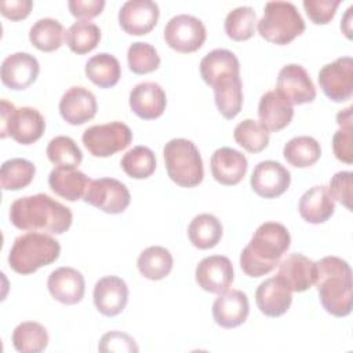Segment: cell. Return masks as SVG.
Listing matches in <instances>:
<instances>
[{"label":"cell","mask_w":353,"mask_h":353,"mask_svg":"<svg viewBox=\"0 0 353 353\" xmlns=\"http://www.w3.org/2000/svg\"><path fill=\"white\" fill-rule=\"evenodd\" d=\"M165 170L172 182L182 188H194L204 178V167L196 145L185 138L168 141L163 149Z\"/></svg>","instance_id":"5b68a950"},{"label":"cell","mask_w":353,"mask_h":353,"mask_svg":"<svg viewBox=\"0 0 353 353\" xmlns=\"http://www.w3.org/2000/svg\"><path fill=\"white\" fill-rule=\"evenodd\" d=\"M292 291L277 276L262 281L255 292V302L261 313L268 317L283 316L292 303Z\"/></svg>","instance_id":"603a6c76"},{"label":"cell","mask_w":353,"mask_h":353,"mask_svg":"<svg viewBox=\"0 0 353 353\" xmlns=\"http://www.w3.org/2000/svg\"><path fill=\"white\" fill-rule=\"evenodd\" d=\"M65 28L54 18H41L29 30L30 43L40 51L51 52L58 50L65 40Z\"/></svg>","instance_id":"836d02e7"},{"label":"cell","mask_w":353,"mask_h":353,"mask_svg":"<svg viewBox=\"0 0 353 353\" xmlns=\"http://www.w3.org/2000/svg\"><path fill=\"white\" fill-rule=\"evenodd\" d=\"M127 62L131 72L137 74H146L154 72L160 66V57L152 44L135 41L128 47Z\"/></svg>","instance_id":"b9f144b4"},{"label":"cell","mask_w":353,"mask_h":353,"mask_svg":"<svg viewBox=\"0 0 353 353\" xmlns=\"http://www.w3.org/2000/svg\"><path fill=\"white\" fill-rule=\"evenodd\" d=\"M212 90L219 113L228 120L234 119L243 106V84L240 76L221 79L212 85Z\"/></svg>","instance_id":"f1b7e54d"},{"label":"cell","mask_w":353,"mask_h":353,"mask_svg":"<svg viewBox=\"0 0 353 353\" xmlns=\"http://www.w3.org/2000/svg\"><path fill=\"white\" fill-rule=\"evenodd\" d=\"M223 233L221 221L212 214L196 215L188 228V236L190 243L199 250H208L215 247Z\"/></svg>","instance_id":"4dcf8cb0"},{"label":"cell","mask_w":353,"mask_h":353,"mask_svg":"<svg viewBox=\"0 0 353 353\" xmlns=\"http://www.w3.org/2000/svg\"><path fill=\"white\" fill-rule=\"evenodd\" d=\"M131 110L143 120L160 117L167 106V95L160 84L154 81H143L137 84L130 92Z\"/></svg>","instance_id":"44dd1931"},{"label":"cell","mask_w":353,"mask_h":353,"mask_svg":"<svg viewBox=\"0 0 353 353\" xmlns=\"http://www.w3.org/2000/svg\"><path fill=\"white\" fill-rule=\"evenodd\" d=\"M352 176L350 171H339L334 174L328 186L331 197L347 210H352Z\"/></svg>","instance_id":"f6af8a7d"},{"label":"cell","mask_w":353,"mask_h":353,"mask_svg":"<svg viewBox=\"0 0 353 353\" xmlns=\"http://www.w3.org/2000/svg\"><path fill=\"white\" fill-rule=\"evenodd\" d=\"M194 276L196 283L204 291L221 294L233 283V265L228 256L210 255L199 262Z\"/></svg>","instance_id":"9a60e30c"},{"label":"cell","mask_w":353,"mask_h":353,"mask_svg":"<svg viewBox=\"0 0 353 353\" xmlns=\"http://www.w3.org/2000/svg\"><path fill=\"white\" fill-rule=\"evenodd\" d=\"M341 0H303V8L309 19L316 25L328 23L335 12Z\"/></svg>","instance_id":"ee69618b"},{"label":"cell","mask_w":353,"mask_h":353,"mask_svg":"<svg viewBox=\"0 0 353 353\" xmlns=\"http://www.w3.org/2000/svg\"><path fill=\"white\" fill-rule=\"evenodd\" d=\"M283 156L291 165L296 168H306L320 159L321 148L313 137H294L284 145Z\"/></svg>","instance_id":"d6a6232c"},{"label":"cell","mask_w":353,"mask_h":353,"mask_svg":"<svg viewBox=\"0 0 353 353\" xmlns=\"http://www.w3.org/2000/svg\"><path fill=\"white\" fill-rule=\"evenodd\" d=\"M101 40V29L91 21L74 22L65 34V41L70 51L81 55L92 51Z\"/></svg>","instance_id":"8d00e7d4"},{"label":"cell","mask_w":353,"mask_h":353,"mask_svg":"<svg viewBox=\"0 0 353 353\" xmlns=\"http://www.w3.org/2000/svg\"><path fill=\"white\" fill-rule=\"evenodd\" d=\"M12 345L19 353H40L48 345V332L36 321H23L12 331Z\"/></svg>","instance_id":"e575fe53"},{"label":"cell","mask_w":353,"mask_h":353,"mask_svg":"<svg viewBox=\"0 0 353 353\" xmlns=\"http://www.w3.org/2000/svg\"><path fill=\"white\" fill-rule=\"evenodd\" d=\"M200 74L208 85H212L226 76H240V62L232 51L215 48L201 59Z\"/></svg>","instance_id":"83f0119b"},{"label":"cell","mask_w":353,"mask_h":353,"mask_svg":"<svg viewBox=\"0 0 353 353\" xmlns=\"http://www.w3.org/2000/svg\"><path fill=\"white\" fill-rule=\"evenodd\" d=\"M39 61L29 52H14L1 62L0 76L4 85L11 90H25L33 84L39 76Z\"/></svg>","instance_id":"2e32d148"},{"label":"cell","mask_w":353,"mask_h":353,"mask_svg":"<svg viewBox=\"0 0 353 353\" xmlns=\"http://www.w3.org/2000/svg\"><path fill=\"white\" fill-rule=\"evenodd\" d=\"M51 296L63 305L79 303L85 292V281L83 274L69 266L52 270L47 280Z\"/></svg>","instance_id":"d6986e66"},{"label":"cell","mask_w":353,"mask_h":353,"mask_svg":"<svg viewBox=\"0 0 353 353\" xmlns=\"http://www.w3.org/2000/svg\"><path fill=\"white\" fill-rule=\"evenodd\" d=\"M32 7V0H3L0 3L1 14L11 21H19L26 18L30 14Z\"/></svg>","instance_id":"c3c4849f"},{"label":"cell","mask_w":353,"mask_h":353,"mask_svg":"<svg viewBox=\"0 0 353 353\" xmlns=\"http://www.w3.org/2000/svg\"><path fill=\"white\" fill-rule=\"evenodd\" d=\"M174 259L171 252L161 245L145 248L137 261L139 273L148 280H161L172 270Z\"/></svg>","instance_id":"1f68e13d"},{"label":"cell","mask_w":353,"mask_h":353,"mask_svg":"<svg viewBox=\"0 0 353 353\" xmlns=\"http://www.w3.org/2000/svg\"><path fill=\"white\" fill-rule=\"evenodd\" d=\"M234 141L247 152L258 153L269 145V131L256 120L245 119L233 131Z\"/></svg>","instance_id":"f35d334b"},{"label":"cell","mask_w":353,"mask_h":353,"mask_svg":"<svg viewBox=\"0 0 353 353\" xmlns=\"http://www.w3.org/2000/svg\"><path fill=\"white\" fill-rule=\"evenodd\" d=\"M123 171L134 179L149 178L156 170V156L148 146L130 149L120 161Z\"/></svg>","instance_id":"74e56055"},{"label":"cell","mask_w":353,"mask_h":353,"mask_svg":"<svg viewBox=\"0 0 353 353\" xmlns=\"http://www.w3.org/2000/svg\"><path fill=\"white\" fill-rule=\"evenodd\" d=\"M250 313L247 295L240 290H226L219 294L212 305V317L222 328L241 325Z\"/></svg>","instance_id":"ffe728a7"},{"label":"cell","mask_w":353,"mask_h":353,"mask_svg":"<svg viewBox=\"0 0 353 353\" xmlns=\"http://www.w3.org/2000/svg\"><path fill=\"white\" fill-rule=\"evenodd\" d=\"M84 72L95 85L101 88H110L119 83L121 66L114 55L99 52L85 62Z\"/></svg>","instance_id":"f546056e"},{"label":"cell","mask_w":353,"mask_h":353,"mask_svg":"<svg viewBox=\"0 0 353 353\" xmlns=\"http://www.w3.org/2000/svg\"><path fill=\"white\" fill-rule=\"evenodd\" d=\"M68 7L73 17L79 18L80 21H88L102 12L105 0H70Z\"/></svg>","instance_id":"7dc6e473"},{"label":"cell","mask_w":353,"mask_h":353,"mask_svg":"<svg viewBox=\"0 0 353 353\" xmlns=\"http://www.w3.org/2000/svg\"><path fill=\"white\" fill-rule=\"evenodd\" d=\"M59 241L50 234L29 232L18 236L8 254V265L18 274H30L59 258Z\"/></svg>","instance_id":"277c9868"},{"label":"cell","mask_w":353,"mask_h":353,"mask_svg":"<svg viewBox=\"0 0 353 353\" xmlns=\"http://www.w3.org/2000/svg\"><path fill=\"white\" fill-rule=\"evenodd\" d=\"M352 110H353V106H347L346 109L338 112V114H336V123H338L339 127H343V125H353Z\"/></svg>","instance_id":"681fc988"},{"label":"cell","mask_w":353,"mask_h":353,"mask_svg":"<svg viewBox=\"0 0 353 353\" xmlns=\"http://www.w3.org/2000/svg\"><path fill=\"white\" fill-rule=\"evenodd\" d=\"M83 200L108 214H121L130 205L128 188L114 178L92 179Z\"/></svg>","instance_id":"30bf717a"},{"label":"cell","mask_w":353,"mask_h":353,"mask_svg":"<svg viewBox=\"0 0 353 353\" xmlns=\"http://www.w3.org/2000/svg\"><path fill=\"white\" fill-rule=\"evenodd\" d=\"M316 287L327 313L345 317L352 312L353 283L349 263L339 256H324L316 262Z\"/></svg>","instance_id":"3957f363"},{"label":"cell","mask_w":353,"mask_h":353,"mask_svg":"<svg viewBox=\"0 0 353 353\" xmlns=\"http://www.w3.org/2000/svg\"><path fill=\"white\" fill-rule=\"evenodd\" d=\"M164 39L172 50L189 54L197 51L204 44L207 30L201 19L189 14H178L167 22Z\"/></svg>","instance_id":"9c48e42d"},{"label":"cell","mask_w":353,"mask_h":353,"mask_svg":"<svg viewBox=\"0 0 353 353\" xmlns=\"http://www.w3.org/2000/svg\"><path fill=\"white\" fill-rule=\"evenodd\" d=\"M317 80L320 88L331 101L345 102L350 99L353 94V59L341 57L324 65Z\"/></svg>","instance_id":"8fae6325"},{"label":"cell","mask_w":353,"mask_h":353,"mask_svg":"<svg viewBox=\"0 0 353 353\" xmlns=\"http://www.w3.org/2000/svg\"><path fill=\"white\" fill-rule=\"evenodd\" d=\"M90 182L91 179L76 167H55L48 175L51 190L69 201L83 199Z\"/></svg>","instance_id":"484cf974"},{"label":"cell","mask_w":353,"mask_h":353,"mask_svg":"<svg viewBox=\"0 0 353 353\" xmlns=\"http://www.w3.org/2000/svg\"><path fill=\"white\" fill-rule=\"evenodd\" d=\"M36 167L32 161L21 157L6 160L0 170V185L4 190L26 188L34 178Z\"/></svg>","instance_id":"d590c367"},{"label":"cell","mask_w":353,"mask_h":353,"mask_svg":"<svg viewBox=\"0 0 353 353\" xmlns=\"http://www.w3.org/2000/svg\"><path fill=\"white\" fill-rule=\"evenodd\" d=\"M277 277L294 292H303L316 283V262L294 252L279 265Z\"/></svg>","instance_id":"cb8c5ba5"},{"label":"cell","mask_w":353,"mask_h":353,"mask_svg":"<svg viewBox=\"0 0 353 353\" xmlns=\"http://www.w3.org/2000/svg\"><path fill=\"white\" fill-rule=\"evenodd\" d=\"M250 183L258 196L274 199L288 189L291 183V174L281 163L265 160L255 165Z\"/></svg>","instance_id":"4fadbf2b"},{"label":"cell","mask_w":353,"mask_h":353,"mask_svg":"<svg viewBox=\"0 0 353 353\" xmlns=\"http://www.w3.org/2000/svg\"><path fill=\"white\" fill-rule=\"evenodd\" d=\"M256 15L252 7L241 6L228 12L225 18V32L236 41L248 40L254 36Z\"/></svg>","instance_id":"ab89813d"},{"label":"cell","mask_w":353,"mask_h":353,"mask_svg":"<svg viewBox=\"0 0 353 353\" xmlns=\"http://www.w3.org/2000/svg\"><path fill=\"white\" fill-rule=\"evenodd\" d=\"M94 305L97 310L108 317L120 314L128 302V287L117 276H105L95 283Z\"/></svg>","instance_id":"ac0fdd59"},{"label":"cell","mask_w":353,"mask_h":353,"mask_svg":"<svg viewBox=\"0 0 353 353\" xmlns=\"http://www.w3.org/2000/svg\"><path fill=\"white\" fill-rule=\"evenodd\" d=\"M277 91L291 103H310L316 98V87L302 65L288 63L277 76Z\"/></svg>","instance_id":"7c38bea8"},{"label":"cell","mask_w":353,"mask_h":353,"mask_svg":"<svg viewBox=\"0 0 353 353\" xmlns=\"http://www.w3.org/2000/svg\"><path fill=\"white\" fill-rule=\"evenodd\" d=\"M291 236L279 222H265L254 232L250 243L240 254V266L250 277L270 273L290 248Z\"/></svg>","instance_id":"7a4b0ae2"},{"label":"cell","mask_w":353,"mask_h":353,"mask_svg":"<svg viewBox=\"0 0 353 353\" xmlns=\"http://www.w3.org/2000/svg\"><path fill=\"white\" fill-rule=\"evenodd\" d=\"M352 132L353 125H343L332 137V149L334 154L339 161L352 164L353 152H352Z\"/></svg>","instance_id":"bcb514c9"},{"label":"cell","mask_w":353,"mask_h":353,"mask_svg":"<svg viewBox=\"0 0 353 353\" xmlns=\"http://www.w3.org/2000/svg\"><path fill=\"white\" fill-rule=\"evenodd\" d=\"M97 108L95 95L81 85L68 88L59 101V113L72 125H80L91 120L97 114Z\"/></svg>","instance_id":"e0dca14e"},{"label":"cell","mask_w":353,"mask_h":353,"mask_svg":"<svg viewBox=\"0 0 353 353\" xmlns=\"http://www.w3.org/2000/svg\"><path fill=\"white\" fill-rule=\"evenodd\" d=\"M292 116V105L277 90L268 91L261 97L258 105V117L259 123L268 131H281L291 123Z\"/></svg>","instance_id":"d4e9b609"},{"label":"cell","mask_w":353,"mask_h":353,"mask_svg":"<svg viewBox=\"0 0 353 353\" xmlns=\"http://www.w3.org/2000/svg\"><path fill=\"white\" fill-rule=\"evenodd\" d=\"M248 170L245 156L229 146L216 149L211 156V174L214 179L222 185H237Z\"/></svg>","instance_id":"7402d4cb"},{"label":"cell","mask_w":353,"mask_h":353,"mask_svg":"<svg viewBox=\"0 0 353 353\" xmlns=\"http://www.w3.org/2000/svg\"><path fill=\"white\" fill-rule=\"evenodd\" d=\"M298 210L302 219L317 225L328 221L332 216L335 211V201L331 197L327 186L317 185L301 196Z\"/></svg>","instance_id":"4316f807"},{"label":"cell","mask_w":353,"mask_h":353,"mask_svg":"<svg viewBox=\"0 0 353 353\" xmlns=\"http://www.w3.org/2000/svg\"><path fill=\"white\" fill-rule=\"evenodd\" d=\"M258 33L268 41L284 46L303 33L305 21L290 1H268L256 23Z\"/></svg>","instance_id":"8992f818"},{"label":"cell","mask_w":353,"mask_h":353,"mask_svg":"<svg viewBox=\"0 0 353 353\" xmlns=\"http://www.w3.org/2000/svg\"><path fill=\"white\" fill-rule=\"evenodd\" d=\"M47 157L57 167H77L83 160V153L72 138L58 135L48 142Z\"/></svg>","instance_id":"60d3db41"},{"label":"cell","mask_w":353,"mask_h":353,"mask_svg":"<svg viewBox=\"0 0 353 353\" xmlns=\"http://www.w3.org/2000/svg\"><path fill=\"white\" fill-rule=\"evenodd\" d=\"M1 138L11 137L21 145H30L41 138L46 130L43 114L30 106L15 108L7 99H1Z\"/></svg>","instance_id":"52a82bcc"},{"label":"cell","mask_w":353,"mask_h":353,"mask_svg":"<svg viewBox=\"0 0 353 353\" xmlns=\"http://www.w3.org/2000/svg\"><path fill=\"white\" fill-rule=\"evenodd\" d=\"M8 215L17 229L50 234L65 233L73 221L70 208L46 193L17 199Z\"/></svg>","instance_id":"6da1fadb"},{"label":"cell","mask_w":353,"mask_h":353,"mask_svg":"<svg viewBox=\"0 0 353 353\" xmlns=\"http://www.w3.org/2000/svg\"><path fill=\"white\" fill-rule=\"evenodd\" d=\"M81 141L94 157H109L131 143L132 132L127 124L110 121L88 127L83 132Z\"/></svg>","instance_id":"ba28073f"},{"label":"cell","mask_w":353,"mask_h":353,"mask_svg":"<svg viewBox=\"0 0 353 353\" xmlns=\"http://www.w3.org/2000/svg\"><path fill=\"white\" fill-rule=\"evenodd\" d=\"M98 350L102 353H110V352H117V353H135L138 352V346L135 343V339L130 336L125 332L121 331H110L102 335Z\"/></svg>","instance_id":"7bdbcfd3"},{"label":"cell","mask_w":353,"mask_h":353,"mask_svg":"<svg viewBox=\"0 0 353 353\" xmlns=\"http://www.w3.org/2000/svg\"><path fill=\"white\" fill-rule=\"evenodd\" d=\"M160 10L152 0H128L119 11L121 29L132 36L149 33L157 23Z\"/></svg>","instance_id":"5bb4252c"}]
</instances>
